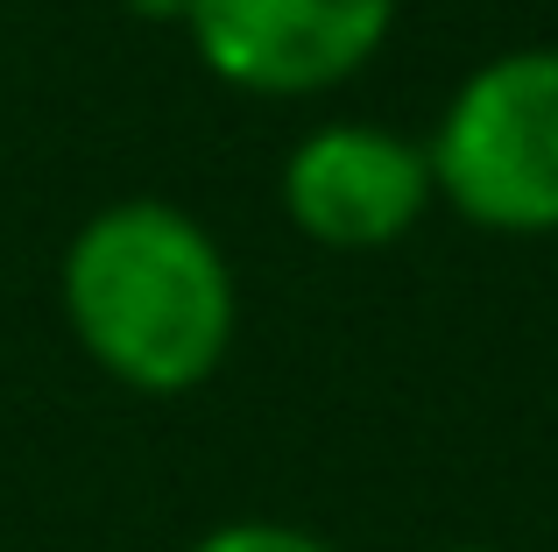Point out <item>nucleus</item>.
<instances>
[{
	"label": "nucleus",
	"mask_w": 558,
	"mask_h": 552,
	"mask_svg": "<svg viewBox=\"0 0 558 552\" xmlns=\"http://www.w3.org/2000/svg\"><path fill=\"white\" fill-rule=\"evenodd\" d=\"M403 0H184V36L219 85L312 99L368 71Z\"/></svg>",
	"instance_id": "3"
},
{
	"label": "nucleus",
	"mask_w": 558,
	"mask_h": 552,
	"mask_svg": "<svg viewBox=\"0 0 558 552\" xmlns=\"http://www.w3.org/2000/svg\"><path fill=\"white\" fill-rule=\"evenodd\" d=\"M432 552H495V545H432Z\"/></svg>",
	"instance_id": "7"
},
{
	"label": "nucleus",
	"mask_w": 558,
	"mask_h": 552,
	"mask_svg": "<svg viewBox=\"0 0 558 552\" xmlns=\"http://www.w3.org/2000/svg\"><path fill=\"white\" fill-rule=\"evenodd\" d=\"M432 184L481 235H558V50L523 43L460 79L424 142Z\"/></svg>",
	"instance_id": "2"
},
{
	"label": "nucleus",
	"mask_w": 558,
	"mask_h": 552,
	"mask_svg": "<svg viewBox=\"0 0 558 552\" xmlns=\"http://www.w3.org/2000/svg\"><path fill=\"white\" fill-rule=\"evenodd\" d=\"M191 552H340V545H326L318 531H298V525H269V517H233V525L205 531Z\"/></svg>",
	"instance_id": "5"
},
{
	"label": "nucleus",
	"mask_w": 558,
	"mask_h": 552,
	"mask_svg": "<svg viewBox=\"0 0 558 552\" xmlns=\"http://www.w3.org/2000/svg\"><path fill=\"white\" fill-rule=\"evenodd\" d=\"M283 213L304 241L340 255H368L403 241L410 227L432 213V156L424 142L389 135L368 121H326L283 156Z\"/></svg>",
	"instance_id": "4"
},
{
	"label": "nucleus",
	"mask_w": 558,
	"mask_h": 552,
	"mask_svg": "<svg viewBox=\"0 0 558 552\" xmlns=\"http://www.w3.org/2000/svg\"><path fill=\"white\" fill-rule=\"evenodd\" d=\"M135 14H156V22H184V0H135Z\"/></svg>",
	"instance_id": "6"
},
{
	"label": "nucleus",
	"mask_w": 558,
	"mask_h": 552,
	"mask_svg": "<svg viewBox=\"0 0 558 552\" xmlns=\"http://www.w3.org/2000/svg\"><path fill=\"white\" fill-rule=\"evenodd\" d=\"M78 347L142 397L213 383L233 347V263L170 199H113L71 235L57 276Z\"/></svg>",
	"instance_id": "1"
}]
</instances>
